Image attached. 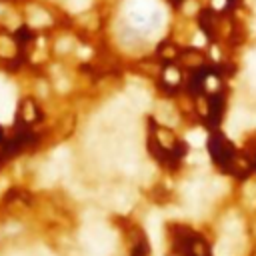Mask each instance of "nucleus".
Returning <instances> with one entry per match:
<instances>
[{
    "label": "nucleus",
    "mask_w": 256,
    "mask_h": 256,
    "mask_svg": "<svg viewBox=\"0 0 256 256\" xmlns=\"http://www.w3.org/2000/svg\"><path fill=\"white\" fill-rule=\"evenodd\" d=\"M156 14L154 0H126L124 16L134 28H148Z\"/></svg>",
    "instance_id": "1"
},
{
    "label": "nucleus",
    "mask_w": 256,
    "mask_h": 256,
    "mask_svg": "<svg viewBox=\"0 0 256 256\" xmlns=\"http://www.w3.org/2000/svg\"><path fill=\"white\" fill-rule=\"evenodd\" d=\"M128 94H130V100H132L138 108H148V106H150V96L146 94L142 88L130 86V88H128Z\"/></svg>",
    "instance_id": "2"
},
{
    "label": "nucleus",
    "mask_w": 256,
    "mask_h": 256,
    "mask_svg": "<svg viewBox=\"0 0 256 256\" xmlns=\"http://www.w3.org/2000/svg\"><path fill=\"white\" fill-rule=\"evenodd\" d=\"M48 22H50V16H48L46 12H42V10H38V8L30 10V24L42 26V24H48Z\"/></svg>",
    "instance_id": "3"
},
{
    "label": "nucleus",
    "mask_w": 256,
    "mask_h": 256,
    "mask_svg": "<svg viewBox=\"0 0 256 256\" xmlns=\"http://www.w3.org/2000/svg\"><path fill=\"white\" fill-rule=\"evenodd\" d=\"M204 140H206V136H204V132H202V130H194V132H190V134H188V142H190L192 146H202V144H204Z\"/></svg>",
    "instance_id": "4"
},
{
    "label": "nucleus",
    "mask_w": 256,
    "mask_h": 256,
    "mask_svg": "<svg viewBox=\"0 0 256 256\" xmlns=\"http://www.w3.org/2000/svg\"><path fill=\"white\" fill-rule=\"evenodd\" d=\"M88 4H90V0H70V8L74 10V12H78V10H84Z\"/></svg>",
    "instance_id": "5"
},
{
    "label": "nucleus",
    "mask_w": 256,
    "mask_h": 256,
    "mask_svg": "<svg viewBox=\"0 0 256 256\" xmlns=\"http://www.w3.org/2000/svg\"><path fill=\"white\" fill-rule=\"evenodd\" d=\"M0 50H2V54H12V44L8 40H0Z\"/></svg>",
    "instance_id": "6"
},
{
    "label": "nucleus",
    "mask_w": 256,
    "mask_h": 256,
    "mask_svg": "<svg viewBox=\"0 0 256 256\" xmlns=\"http://www.w3.org/2000/svg\"><path fill=\"white\" fill-rule=\"evenodd\" d=\"M166 80H168V82H178V72L170 68V70L166 72Z\"/></svg>",
    "instance_id": "7"
},
{
    "label": "nucleus",
    "mask_w": 256,
    "mask_h": 256,
    "mask_svg": "<svg viewBox=\"0 0 256 256\" xmlns=\"http://www.w3.org/2000/svg\"><path fill=\"white\" fill-rule=\"evenodd\" d=\"M70 46V42L68 40H62V42H58V50H66Z\"/></svg>",
    "instance_id": "8"
},
{
    "label": "nucleus",
    "mask_w": 256,
    "mask_h": 256,
    "mask_svg": "<svg viewBox=\"0 0 256 256\" xmlns=\"http://www.w3.org/2000/svg\"><path fill=\"white\" fill-rule=\"evenodd\" d=\"M212 4H214L216 8H222V6L226 4V0H214V2H212Z\"/></svg>",
    "instance_id": "9"
},
{
    "label": "nucleus",
    "mask_w": 256,
    "mask_h": 256,
    "mask_svg": "<svg viewBox=\"0 0 256 256\" xmlns=\"http://www.w3.org/2000/svg\"><path fill=\"white\" fill-rule=\"evenodd\" d=\"M202 42H204V38H202V34H196V40H194V44H196V46H200Z\"/></svg>",
    "instance_id": "10"
}]
</instances>
